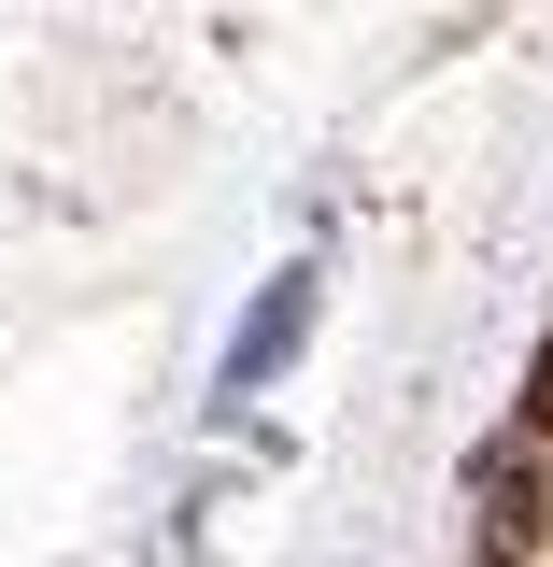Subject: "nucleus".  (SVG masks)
Returning a JSON list of instances; mask_svg holds the SVG:
<instances>
[{"label":"nucleus","mask_w":553,"mask_h":567,"mask_svg":"<svg viewBox=\"0 0 553 567\" xmlns=\"http://www.w3.org/2000/svg\"><path fill=\"white\" fill-rule=\"evenodd\" d=\"M298 327H313V270H284L270 298H256V327L227 341V398H256V383L284 369V341H298Z\"/></svg>","instance_id":"1"}]
</instances>
